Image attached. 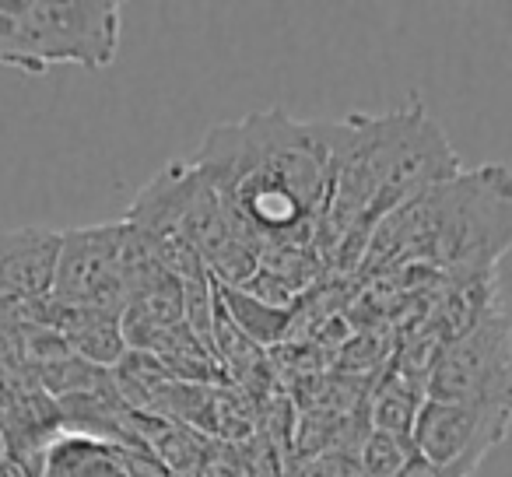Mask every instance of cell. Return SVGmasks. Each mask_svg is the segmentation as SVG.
Returning <instances> with one entry per match:
<instances>
[{
  "label": "cell",
  "instance_id": "6da1fadb",
  "mask_svg": "<svg viewBox=\"0 0 512 477\" xmlns=\"http://www.w3.org/2000/svg\"><path fill=\"white\" fill-rule=\"evenodd\" d=\"M190 165L256 253L264 246L313 250L330 190L327 120L306 123L285 109H264L214 123Z\"/></svg>",
  "mask_w": 512,
  "mask_h": 477
},
{
  "label": "cell",
  "instance_id": "7a4b0ae2",
  "mask_svg": "<svg viewBox=\"0 0 512 477\" xmlns=\"http://www.w3.org/2000/svg\"><path fill=\"white\" fill-rule=\"evenodd\" d=\"M512 243V190L502 165L456 172L386 214L369 235L358 271L421 267L446 281L495 274Z\"/></svg>",
  "mask_w": 512,
  "mask_h": 477
},
{
  "label": "cell",
  "instance_id": "3957f363",
  "mask_svg": "<svg viewBox=\"0 0 512 477\" xmlns=\"http://www.w3.org/2000/svg\"><path fill=\"white\" fill-rule=\"evenodd\" d=\"M120 32L123 15L113 0H0V67L32 78L60 64L106 71Z\"/></svg>",
  "mask_w": 512,
  "mask_h": 477
},
{
  "label": "cell",
  "instance_id": "277c9868",
  "mask_svg": "<svg viewBox=\"0 0 512 477\" xmlns=\"http://www.w3.org/2000/svg\"><path fill=\"white\" fill-rule=\"evenodd\" d=\"M428 400L446 404H512V323L502 309L484 313L449 341L428 369Z\"/></svg>",
  "mask_w": 512,
  "mask_h": 477
},
{
  "label": "cell",
  "instance_id": "5b68a950",
  "mask_svg": "<svg viewBox=\"0 0 512 477\" xmlns=\"http://www.w3.org/2000/svg\"><path fill=\"white\" fill-rule=\"evenodd\" d=\"M512 404H421L411 428L414 453L456 477H474L509 435Z\"/></svg>",
  "mask_w": 512,
  "mask_h": 477
},
{
  "label": "cell",
  "instance_id": "8992f818",
  "mask_svg": "<svg viewBox=\"0 0 512 477\" xmlns=\"http://www.w3.org/2000/svg\"><path fill=\"white\" fill-rule=\"evenodd\" d=\"M123 221H106V225H85L60 232L57 271H53L50 295L60 302L95 309V313L120 316L127 306V285L116 267L120 253Z\"/></svg>",
  "mask_w": 512,
  "mask_h": 477
},
{
  "label": "cell",
  "instance_id": "52a82bcc",
  "mask_svg": "<svg viewBox=\"0 0 512 477\" xmlns=\"http://www.w3.org/2000/svg\"><path fill=\"white\" fill-rule=\"evenodd\" d=\"M57 228H11L0 232V309H15L50 295L57 271Z\"/></svg>",
  "mask_w": 512,
  "mask_h": 477
},
{
  "label": "cell",
  "instance_id": "ba28073f",
  "mask_svg": "<svg viewBox=\"0 0 512 477\" xmlns=\"http://www.w3.org/2000/svg\"><path fill=\"white\" fill-rule=\"evenodd\" d=\"M214 292H218V302L228 313V320H232L260 351H271L288 341V330H292V320H295V306L292 309L264 306V302H256L253 295H246L242 288L218 285V281H214Z\"/></svg>",
  "mask_w": 512,
  "mask_h": 477
},
{
  "label": "cell",
  "instance_id": "9c48e42d",
  "mask_svg": "<svg viewBox=\"0 0 512 477\" xmlns=\"http://www.w3.org/2000/svg\"><path fill=\"white\" fill-rule=\"evenodd\" d=\"M411 456H414V442L407 435H390L369 428L351 460H355L362 477H397Z\"/></svg>",
  "mask_w": 512,
  "mask_h": 477
},
{
  "label": "cell",
  "instance_id": "30bf717a",
  "mask_svg": "<svg viewBox=\"0 0 512 477\" xmlns=\"http://www.w3.org/2000/svg\"><path fill=\"white\" fill-rule=\"evenodd\" d=\"M397 477H456V474H449V470H442V467H435V463H428V460H421L418 453L407 460V467L400 470Z\"/></svg>",
  "mask_w": 512,
  "mask_h": 477
},
{
  "label": "cell",
  "instance_id": "8fae6325",
  "mask_svg": "<svg viewBox=\"0 0 512 477\" xmlns=\"http://www.w3.org/2000/svg\"><path fill=\"white\" fill-rule=\"evenodd\" d=\"M0 460H8V439H4V432H0Z\"/></svg>",
  "mask_w": 512,
  "mask_h": 477
}]
</instances>
